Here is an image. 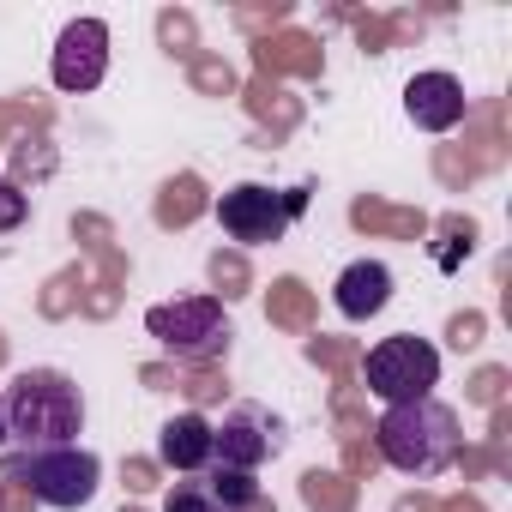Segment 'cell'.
Listing matches in <instances>:
<instances>
[{
	"label": "cell",
	"mask_w": 512,
	"mask_h": 512,
	"mask_svg": "<svg viewBox=\"0 0 512 512\" xmlns=\"http://www.w3.org/2000/svg\"><path fill=\"white\" fill-rule=\"evenodd\" d=\"M374 446L392 470L404 476H440L458 464L464 434H458V410L440 398H416V404H386V416L374 422Z\"/></svg>",
	"instance_id": "1"
},
{
	"label": "cell",
	"mask_w": 512,
	"mask_h": 512,
	"mask_svg": "<svg viewBox=\"0 0 512 512\" xmlns=\"http://www.w3.org/2000/svg\"><path fill=\"white\" fill-rule=\"evenodd\" d=\"M85 428V398L61 368H25L7 392V440L19 452H49V446H79Z\"/></svg>",
	"instance_id": "2"
},
{
	"label": "cell",
	"mask_w": 512,
	"mask_h": 512,
	"mask_svg": "<svg viewBox=\"0 0 512 512\" xmlns=\"http://www.w3.org/2000/svg\"><path fill=\"white\" fill-rule=\"evenodd\" d=\"M0 482L25 488V494H31V500H43V506H61V512H73V506H85V500L97 494V482H103V464H97V452H85V446L7 452V458H0Z\"/></svg>",
	"instance_id": "3"
},
{
	"label": "cell",
	"mask_w": 512,
	"mask_h": 512,
	"mask_svg": "<svg viewBox=\"0 0 512 512\" xmlns=\"http://www.w3.org/2000/svg\"><path fill=\"white\" fill-rule=\"evenodd\" d=\"M362 380L380 404H416V398H434L440 386V350L416 332H398V338H380L362 362Z\"/></svg>",
	"instance_id": "4"
},
{
	"label": "cell",
	"mask_w": 512,
	"mask_h": 512,
	"mask_svg": "<svg viewBox=\"0 0 512 512\" xmlns=\"http://www.w3.org/2000/svg\"><path fill=\"white\" fill-rule=\"evenodd\" d=\"M308 211V187H290V193H272L260 181H241L217 199V223L229 241L241 247H266V241H284V229Z\"/></svg>",
	"instance_id": "5"
},
{
	"label": "cell",
	"mask_w": 512,
	"mask_h": 512,
	"mask_svg": "<svg viewBox=\"0 0 512 512\" xmlns=\"http://www.w3.org/2000/svg\"><path fill=\"white\" fill-rule=\"evenodd\" d=\"M145 332L181 356V362H211L229 350V320H223V302L217 296H187V302H157L145 314Z\"/></svg>",
	"instance_id": "6"
},
{
	"label": "cell",
	"mask_w": 512,
	"mask_h": 512,
	"mask_svg": "<svg viewBox=\"0 0 512 512\" xmlns=\"http://www.w3.org/2000/svg\"><path fill=\"white\" fill-rule=\"evenodd\" d=\"M284 452V422L260 404H235L217 428H211V464L217 470H260L266 458Z\"/></svg>",
	"instance_id": "7"
},
{
	"label": "cell",
	"mask_w": 512,
	"mask_h": 512,
	"mask_svg": "<svg viewBox=\"0 0 512 512\" xmlns=\"http://www.w3.org/2000/svg\"><path fill=\"white\" fill-rule=\"evenodd\" d=\"M109 73V25L103 19H73L55 43V85L61 91H97Z\"/></svg>",
	"instance_id": "8"
},
{
	"label": "cell",
	"mask_w": 512,
	"mask_h": 512,
	"mask_svg": "<svg viewBox=\"0 0 512 512\" xmlns=\"http://www.w3.org/2000/svg\"><path fill=\"white\" fill-rule=\"evenodd\" d=\"M404 115L422 127V133H452L464 115H470V97L452 73H416L404 85Z\"/></svg>",
	"instance_id": "9"
},
{
	"label": "cell",
	"mask_w": 512,
	"mask_h": 512,
	"mask_svg": "<svg viewBox=\"0 0 512 512\" xmlns=\"http://www.w3.org/2000/svg\"><path fill=\"white\" fill-rule=\"evenodd\" d=\"M157 458H163L169 470H181V476L211 470V422H205L199 410L169 416V422H163V434H157Z\"/></svg>",
	"instance_id": "10"
},
{
	"label": "cell",
	"mask_w": 512,
	"mask_h": 512,
	"mask_svg": "<svg viewBox=\"0 0 512 512\" xmlns=\"http://www.w3.org/2000/svg\"><path fill=\"white\" fill-rule=\"evenodd\" d=\"M386 302H392V272H386L380 260L344 266V278H338V314H344V320H374Z\"/></svg>",
	"instance_id": "11"
},
{
	"label": "cell",
	"mask_w": 512,
	"mask_h": 512,
	"mask_svg": "<svg viewBox=\"0 0 512 512\" xmlns=\"http://www.w3.org/2000/svg\"><path fill=\"white\" fill-rule=\"evenodd\" d=\"M205 211V187H199V175H175L163 193H157V223L163 229H181V223H193Z\"/></svg>",
	"instance_id": "12"
},
{
	"label": "cell",
	"mask_w": 512,
	"mask_h": 512,
	"mask_svg": "<svg viewBox=\"0 0 512 512\" xmlns=\"http://www.w3.org/2000/svg\"><path fill=\"white\" fill-rule=\"evenodd\" d=\"M260 67L272 73V67H290V73H320V43L314 37H266L260 43Z\"/></svg>",
	"instance_id": "13"
},
{
	"label": "cell",
	"mask_w": 512,
	"mask_h": 512,
	"mask_svg": "<svg viewBox=\"0 0 512 512\" xmlns=\"http://www.w3.org/2000/svg\"><path fill=\"white\" fill-rule=\"evenodd\" d=\"M302 494H308V506H314V512H350V488H344L338 476L308 470V476H302Z\"/></svg>",
	"instance_id": "14"
},
{
	"label": "cell",
	"mask_w": 512,
	"mask_h": 512,
	"mask_svg": "<svg viewBox=\"0 0 512 512\" xmlns=\"http://www.w3.org/2000/svg\"><path fill=\"white\" fill-rule=\"evenodd\" d=\"M272 314H278L284 326H302V320H308V290H302L296 278L272 284Z\"/></svg>",
	"instance_id": "15"
},
{
	"label": "cell",
	"mask_w": 512,
	"mask_h": 512,
	"mask_svg": "<svg viewBox=\"0 0 512 512\" xmlns=\"http://www.w3.org/2000/svg\"><path fill=\"white\" fill-rule=\"evenodd\" d=\"M25 211H31V199L19 193V181H7V175H0V235H7V229H19V223H25Z\"/></svg>",
	"instance_id": "16"
},
{
	"label": "cell",
	"mask_w": 512,
	"mask_h": 512,
	"mask_svg": "<svg viewBox=\"0 0 512 512\" xmlns=\"http://www.w3.org/2000/svg\"><path fill=\"white\" fill-rule=\"evenodd\" d=\"M13 157H19V175H49V169H55V151H49L43 139H19Z\"/></svg>",
	"instance_id": "17"
},
{
	"label": "cell",
	"mask_w": 512,
	"mask_h": 512,
	"mask_svg": "<svg viewBox=\"0 0 512 512\" xmlns=\"http://www.w3.org/2000/svg\"><path fill=\"white\" fill-rule=\"evenodd\" d=\"M211 284H217L223 296H241V284H247V266L235 260V253H217V260H211Z\"/></svg>",
	"instance_id": "18"
},
{
	"label": "cell",
	"mask_w": 512,
	"mask_h": 512,
	"mask_svg": "<svg viewBox=\"0 0 512 512\" xmlns=\"http://www.w3.org/2000/svg\"><path fill=\"white\" fill-rule=\"evenodd\" d=\"M157 37H163L175 55H187V49H193V19H187V13H163V19H157Z\"/></svg>",
	"instance_id": "19"
},
{
	"label": "cell",
	"mask_w": 512,
	"mask_h": 512,
	"mask_svg": "<svg viewBox=\"0 0 512 512\" xmlns=\"http://www.w3.org/2000/svg\"><path fill=\"white\" fill-rule=\"evenodd\" d=\"M193 85H199V91H229L235 73H229L223 61H199V67H193Z\"/></svg>",
	"instance_id": "20"
},
{
	"label": "cell",
	"mask_w": 512,
	"mask_h": 512,
	"mask_svg": "<svg viewBox=\"0 0 512 512\" xmlns=\"http://www.w3.org/2000/svg\"><path fill=\"white\" fill-rule=\"evenodd\" d=\"M362 43L380 49V43H386V25H380V19H362Z\"/></svg>",
	"instance_id": "21"
},
{
	"label": "cell",
	"mask_w": 512,
	"mask_h": 512,
	"mask_svg": "<svg viewBox=\"0 0 512 512\" xmlns=\"http://www.w3.org/2000/svg\"><path fill=\"white\" fill-rule=\"evenodd\" d=\"M452 344H458V350L476 344V320H452Z\"/></svg>",
	"instance_id": "22"
},
{
	"label": "cell",
	"mask_w": 512,
	"mask_h": 512,
	"mask_svg": "<svg viewBox=\"0 0 512 512\" xmlns=\"http://www.w3.org/2000/svg\"><path fill=\"white\" fill-rule=\"evenodd\" d=\"M127 482L133 488H151V464H127Z\"/></svg>",
	"instance_id": "23"
},
{
	"label": "cell",
	"mask_w": 512,
	"mask_h": 512,
	"mask_svg": "<svg viewBox=\"0 0 512 512\" xmlns=\"http://www.w3.org/2000/svg\"><path fill=\"white\" fill-rule=\"evenodd\" d=\"M0 446H7V392H0Z\"/></svg>",
	"instance_id": "24"
},
{
	"label": "cell",
	"mask_w": 512,
	"mask_h": 512,
	"mask_svg": "<svg viewBox=\"0 0 512 512\" xmlns=\"http://www.w3.org/2000/svg\"><path fill=\"white\" fill-rule=\"evenodd\" d=\"M0 356H7V344H0Z\"/></svg>",
	"instance_id": "25"
}]
</instances>
